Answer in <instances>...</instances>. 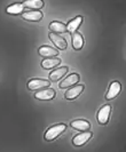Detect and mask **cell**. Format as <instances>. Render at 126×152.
<instances>
[{"label": "cell", "instance_id": "obj_1", "mask_svg": "<svg viewBox=\"0 0 126 152\" xmlns=\"http://www.w3.org/2000/svg\"><path fill=\"white\" fill-rule=\"evenodd\" d=\"M66 128H67V126L64 124H59V125L52 126L45 133V140L46 141H53V140H55L56 137H59L66 130Z\"/></svg>", "mask_w": 126, "mask_h": 152}, {"label": "cell", "instance_id": "obj_2", "mask_svg": "<svg viewBox=\"0 0 126 152\" xmlns=\"http://www.w3.org/2000/svg\"><path fill=\"white\" fill-rule=\"evenodd\" d=\"M51 83L48 80H44V79H32L28 83V88L30 91H40L49 87Z\"/></svg>", "mask_w": 126, "mask_h": 152}, {"label": "cell", "instance_id": "obj_3", "mask_svg": "<svg viewBox=\"0 0 126 152\" xmlns=\"http://www.w3.org/2000/svg\"><path fill=\"white\" fill-rule=\"evenodd\" d=\"M111 113V107L110 105H104L100 109L99 113H97V121L100 125H105L108 120H109V117Z\"/></svg>", "mask_w": 126, "mask_h": 152}, {"label": "cell", "instance_id": "obj_4", "mask_svg": "<svg viewBox=\"0 0 126 152\" xmlns=\"http://www.w3.org/2000/svg\"><path fill=\"white\" fill-rule=\"evenodd\" d=\"M35 97L37 99H41V101H51L55 97V91L52 88H44L40 89L39 91H37L35 94Z\"/></svg>", "mask_w": 126, "mask_h": 152}, {"label": "cell", "instance_id": "obj_5", "mask_svg": "<svg viewBox=\"0 0 126 152\" xmlns=\"http://www.w3.org/2000/svg\"><path fill=\"white\" fill-rule=\"evenodd\" d=\"M49 39H51V41H52L54 45L56 46L59 49H62V50H64L66 48H67V40L63 38V37H60L57 33H54V32H51L49 33Z\"/></svg>", "mask_w": 126, "mask_h": 152}, {"label": "cell", "instance_id": "obj_6", "mask_svg": "<svg viewBox=\"0 0 126 152\" xmlns=\"http://www.w3.org/2000/svg\"><path fill=\"white\" fill-rule=\"evenodd\" d=\"M23 18L25 21H30V22H39L43 18V13L37 9H32V10L23 13Z\"/></svg>", "mask_w": 126, "mask_h": 152}, {"label": "cell", "instance_id": "obj_7", "mask_svg": "<svg viewBox=\"0 0 126 152\" xmlns=\"http://www.w3.org/2000/svg\"><path fill=\"white\" fill-rule=\"evenodd\" d=\"M91 137H92V132L85 130V132H83L82 134H78V135H76V136L74 137L72 143H74V145H76V146H80V145L85 144Z\"/></svg>", "mask_w": 126, "mask_h": 152}, {"label": "cell", "instance_id": "obj_8", "mask_svg": "<svg viewBox=\"0 0 126 152\" xmlns=\"http://www.w3.org/2000/svg\"><path fill=\"white\" fill-rule=\"evenodd\" d=\"M83 91H84V85H74L70 89L66 91V99H74L82 94Z\"/></svg>", "mask_w": 126, "mask_h": 152}, {"label": "cell", "instance_id": "obj_9", "mask_svg": "<svg viewBox=\"0 0 126 152\" xmlns=\"http://www.w3.org/2000/svg\"><path fill=\"white\" fill-rule=\"evenodd\" d=\"M120 89H122L120 83H118V81H113V83H111V85L109 86L108 93H107V95H105V99H115L116 96H118V95H119Z\"/></svg>", "mask_w": 126, "mask_h": 152}, {"label": "cell", "instance_id": "obj_10", "mask_svg": "<svg viewBox=\"0 0 126 152\" xmlns=\"http://www.w3.org/2000/svg\"><path fill=\"white\" fill-rule=\"evenodd\" d=\"M79 81V75L77 73H72L70 76H68L62 83H60V88H68V87H72L74 85H76Z\"/></svg>", "mask_w": 126, "mask_h": 152}, {"label": "cell", "instance_id": "obj_11", "mask_svg": "<svg viewBox=\"0 0 126 152\" xmlns=\"http://www.w3.org/2000/svg\"><path fill=\"white\" fill-rule=\"evenodd\" d=\"M67 72H68L67 66H62V68L55 69L54 71H52V72L49 73V80H51V81H59L61 78H63V77L67 75Z\"/></svg>", "mask_w": 126, "mask_h": 152}, {"label": "cell", "instance_id": "obj_12", "mask_svg": "<svg viewBox=\"0 0 126 152\" xmlns=\"http://www.w3.org/2000/svg\"><path fill=\"white\" fill-rule=\"evenodd\" d=\"M60 63H61V60L57 58V57H55V56H53V57H47V58H45L44 61L41 62V66L46 70H49V69H53L55 68V66H57Z\"/></svg>", "mask_w": 126, "mask_h": 152}, {"label": "cell", "instance_id": "obj_13", "mask_svg": "<svg viewBox=\"0 0 126 152\" xmlns=\"http://www.w3.org/2000/svg\"><path fill=\"white\" fill-rule=\"evenodd\" d=\"M22 4L24 8H28V9H37V10H39L40 8L44 7V1L43 0H24Z\"/></svg>", "mask_w": 126, "mask_h": 152}, {"label": "cell", "instance_id": "obj_14", "mask_svg": "<svg viewBox=\"0 0 126 152\" xmlns=\"http://www.w3.org/2000/svg\"><path fill=\"white\" fill-rule=\"evenodd\" d=\"M83 46H84V38L80 33L76 31L72 33V47L76 50H79L83 48Z\"/></svg>", "mask_w": 126, "mask_h": 152}, {"label": "cell", "instance_id": "obj_15", "mask_svg": "<svg viewBox=\"0 0 126 152\" xmlns=\"http://www.w3.org/2000/svg\"><path fill=\"white\" fill-rule=\"evenodd\" d=\"M38 52L41 56H45V57H53V56L57 55V50L49 46H41Z\"/></svg>", "mask_w": 126, "mask_h": 152}, {"label": "cell", "instance_id": "obj_16", "mask_svg": "<svg viewBox=\"0 0 126 152\" xmlns=\"http://www.w3.org/2000/svg\"><path fill=\"white\" fill-rule=\"evenodd\" d=\"M24 6H23L22 2H18V4H13L10 6H8L6 12L8 14H13V15H18V14H23L24 12Z\"/></svg>", "mask_w": 126, "mask_h": 152}, {"label": "cell", "instance_id": "obj_17", "mask_svg": "<svg viewBox=\"0 0 126 152\" xmlns=\"http://www.w3.org/2000/svg\"><path fill=\"white\" fill-rule=\"evenodd\" d=\"M71 127L74 128L77 130H82V132H85V130H88L91 128V125H89L88 121L86 120H74V121L71 122Z\"/></svg>", "mask_w": 126, "mask_h": 152}, {"label": "cell", "instance_id": "obj_18", "mask_svg": "<svg viewBox=\"0 0 126 152\" xmlns=\"http://www.w3.org/2000/svg\"><path fill=\"white\" fill-rule=\"evenodd\" d=\"M82 22H83L82 16H78V17L74 18L72 21H70V22L68 23L67 31H68V32H70V33H74V32H76V31H77V29L79 28V25L82 24Z\"/></svg>", "mask_w": 126, "mask_h": 152}, {"label": "cell", "instance_id": "obj_19", "mask_svg": "<svg viewBox=\"0 0 126 152\" xmlns=\"http://www.w3.org/2000/svg\"><path fill=\"white\" fill-rule=\"evenodd\" d=\"M49 30L54 33H64L67 31V25L61 22H52L49 24Z\"/></svg>", "mask_w": 126, "mask_h": 152}]
</instances>
